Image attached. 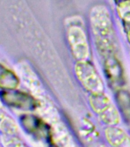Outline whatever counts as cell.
<instances>
[{
	"mask_svg": "<svg viewBox=\"0 0 130 147\" xmlns=\"http://www.w3.org/2000/svg\"><path fill=\"white\" fill-rule=\"evenodd\" d=\"M91 24L96 48L102 58L117 55L114 32L110 16L106 8L98 6L94 9L91 14Z\"/></svg>",
	"mask_w": 130,
	"mask_h": 147,
	"instance_id": "1",
	"label": "cell"
},
{
	"mask_svg": "<svg viewBox=\"0 0 130 147\" xmlns=\"http://www.w3.org/2000/svg\"><path fill=\"white\" fill-rule=\"evenodd\" d=\"M75 73L83 87L92 94L103 93V83L92 63L87 60L79 61L75 65Z\"/></svg>",
	"mask_w": 130,
	"mask_h": 147,
	"instance_id": "2",
	"label": "cell"
},
{
	"mask_svg": "<svg viewBox=\"0 0 130 147\" xmlns=\"http://www.w3.org/2000/svg\"><path fill=\"white\" fill-rule=\"evenodd\" d=\"M90 104L94 113L103 123L110 126H116L119 123V112L103 92L91 94L90 96Z\"/></svg>",
	"mask_w": 130,
	"mask_h": 147,
	"instance_id": "3",
	"label": "cell"
},
{
	"mask_svg": "<svg viewBox=\"0 0 130 147\" xmlns=\"http://www.w3.org/2000/svg\"><path fill=\"white\" fill-rule=\"evenodd\" d=\"M0 100L5 105L24 111H33L38 103L34 96L25 92L11 90L0 92Z\"/></svg>",
	"mask_w": 130,
	"mask_h": 147,
	"instance_id": "4",
	"label": "cell"
},
{
	"mask_svg": "<svg viewBox=\"0 0 130 147\" xmlns=\"http://www.w3.org/2000/svg\"><path fill=\"white\" fill-rule=\"evenodd\" d=\"M19 122L23 129L34 139L45 142L51 140L50 126L40 117L32 114H24L20 117Z\"/></svg>",
	"mask_w": 130,
	"mask_h": 147,
	"instance_id": "5",
	"label": "cell"
},
{
	"mask_svg": "<svg viewBox=\"0 0 130 147\" xmlns=\"http://www.w3.org/2000/svg\"><path fill=\"white\" fill-rule=\"evenodd\" d=\"M68 41L73 56L79 61H87L90 55L87 38L84 30L79 26H72L68 31Z\"/></svg>",
	"mask_w": 130,
	"mask_h": 147,
	"instance_id": "6",
	"label": "cell"
},
{
	"mask_svg": "<svg viewBox=\"0 0 130 147\" xmlns=\"http://www.w3.org/2000/svg\"><path fill=\"white\" fill-rule=\"evenodd\" d=\"M103 67L109 82L113 87H120L124 83V72L121 63L117 55L103 58Z\"/></svg>",
	"mask_w": 130,
	"mask_h": 147,
	"instance_id": "7",
	"label": "cell"
},
{
	"mask_svg": "<svg viewBox=\"0 0 130 147\" xmlns=\"http://www.w3.org/2000/svg\"><path fill=\"white\" fill-rule=\"evenodd\" d=\"M105 136L112 147H130V136L121 128L110 126L105 130Z\"/></svg>",
	"mask_w": 130,
	"mask_h": 147,
	"instance_id": "8",
	"label": "cell"
},
{
	"mask_svg": "<svg viewBox=\"0 0 130 147\" xmlns=\"http://www.w3.org/2000/svg\"><path fill=\"white\" fill-rule=\"evenodd\" d=\"M19 85V79L13 71L0 64V89L15 90Z\"/></svg>",
	"mask_w": 130,
	"mask_h": 147,
	"instance_id": "9",
	"label": "cell"
},
{
	"mask_svg": "<svg viewBox=\"0 0 130 147\" xmlns=\"http://www.w3.org/2000/svg\"><path fill=\"white\" fill-rule=\"evenodd\" d=\"M117 102L122 115L130 127V94L125 90H119L117 94Z\"/></svg>",
	"mask_w": 130,
	"mask_h": 147,
	"instance_id": "10",
	"label": "cell"
},
{
	"mask_svg": "<svg viewBox=\"0 0 130 147\" xmlns=\"http://www.w3.org/2000/svg\"><path fill=\"white\" fill-rule=\"evenodd\" d=\"M0 132L3 134L16 135L18 127L15 122L10 116L0 110Z\"/></svg>",
	"mask_w": 130,
	"mask_h": 147,
	"instance_id": "11",
	"label": "cell"
},
{
	"mask_svg": "<svg viewBox=\"0 0 130 147\" xmlns=\"http://www.w3.org/2000/svg\"><path fill=\"white\" fill-rule=\"evenodd\" d=\"M1 142L3 147H28L17 135L2 134L1 136Z\"/></svg>",
	"mask_w": 130,
	"mask_h": 147,
	"instance_id": "12",
	"label": "cell"
},
{
	"mask_svg": "<svg viewBox=\"0 0 130 147\" xmlns=\"http://www.w3.org/2000/svg\"><path fill=\"white\" fill-rule=\"evenodd\" d=\"M121 18L123 21V26L125 32H126V37L130 44V13L124 15Z\"/></svg>",
	"mask_w": 130,
	"mask_h": 147,
	"instance_id": "13",
	"label": "cell"
},
{
	"mask_svg": "<svg viewBox=\"0 0 130 147\" xmlns=\"http://www.w3.org/2000/svg\"><path fill=\"white\" fill-rule=\"evenodd\" d=\"M50 147H59V146H56V145L55 144H51L50 146Z\"/></svg>",
	"mask_w": 130,
	"mask_h": 147,
	"instance_id": "14",
	"label": "cell"
}]
</instances>
